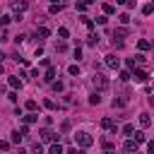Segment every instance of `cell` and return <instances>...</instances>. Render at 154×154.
<instances>
[{"label": "cell", "instance_id": "6da1fadb", "mask_svg": "<svg viewBox=\"0 0 154 154\" xmlns=\"http://www.w3.org/2000/svg\"><path fill=\"white\" fill-rule=\"evenodd\" d=\"M75 140H77V145H80L82 149H84V147H89V145L94 142V137H92L89 132H77V135H75Z\"/></svg>", "mask_w": 154, "mask_h": 154}, {"label": "cell", "instance_id": "7a4b0ae2", "mask_svg": "<svg viewBox=\"0 0 154 154\" xmlns=\"http://www.w3.org/2000/svg\"><path fill=\"white\" fill-rule=\"evenodd\" d=\"M92 82H94V87H99V89H106V87H108V80H106L104 75H94Z\"/></svg>", "mask_w": 154, "mask_h": 154}, {"label": "cell", "instance_id": "3957f363", "mask_svg": "<svg viewBox=\"0 0 154 154\" xmlns=\"http://www.w3.org/2000/svg\"><path fill=\"white\" fill-rule=\"evenodd\" d=\"M106 65H108V68H113V70H118V65H121V58H116L113 53H111V55H106Z\"/></svg>", "mask_w": 154, "mask_h": 154}, {"label": "cell", "instance_id": "277c9868", "mask_svg": "<svg viewBox=\"0 0 154 154\" xmlns=\"http://www.w3.org/2000/svg\"><path fill=\"white\" fill-rule=\"evenodd\" d=\"M101 128H106V130H113V135L118 132V128H116V123H113V118H104L101 121Z\"/></svg>", "mask_w": 154, "mask_h": 154}, {"label": "cell", "instance_id": "5b68a950", "mask_svg": "<svg viewBox=\"0 0 154 154\" xmlns=\"http://www.w3.org/2000/svg\"><path fill=\"white\" fill-rule=\"evenodd\" d=\"M41 140H44V142H53V140H55V135H53L48 128H44V130H41Z\"/></svg>", "mask_w": 154, "mask_h": 154}, {"label": "cell", "instance_id": "8992f818", "mask_svg": "<svg viewBox=\"0 0 154 154\" xmlns=\"http://www.w3.org/2000/svg\"><path fill=\"white\" fill-rule=\"evenodd\" d=\"M128 154H137V142H132V140H128L125 142V147H123Z\"/></svg>", "mask_w": 154, "mask_h": 154}, {"label": "cell", "instance_id": "52a82bcc", "mask_svg": "<svg viewBox=\"0 0 154 154\" xmlns=\"http://www.w3.org/2000/svg\"><path fill=\"white\" fill-rule=\"evenodd\" d=\"M147 80V70H137L135 68V82H145Z\"/></svg>", "mask_w": 154, "mask_h": 154}, {"label": "cell", "instance_id": "ba28073f", "mask_svg": "<svg viewBox=\"0 0 154 154\" xmlns=\"http://www.w3.org/2000/svg\"><path fill=\"white\" fill-rule=\"evenodd\" d=\"M113 106H116V108L128 106V96H118V99H113Z\"/></svg>", "mask_w": 154, "mask_h": 154}, {"label": "cell", "instance_id": "9c48e42d", "mask_svg": "<svg viewBox=\"0 0 154 154\" xmlns=\"http://www.w3.org/2000/svg\"><path fill=\"white\" fill-rule=\"evenodd\" d=\"M36 121H38V116H36V113H31V111L24 116V123H27V125H31V123H36Z\"/></svg>", "mask_w": 154, "mask_h": 154}, {"label": "cell", "instance_id": "30bf717a", "mask_svg": "<svg viewBox=\"0 0 154 154\" xmlns=\"http://www.w3.org/2000/svg\"><path fill=\"white\" fill-rule=\"evenodd\" d=\"M140 125H142V128H147V125H152V118H149V116H147V113H140Z\"/></svg>", "mask_w": 154, "mask_h": 154}, {"label": "cell", "instance_id": "8fae6325", "mask_svg": "<svg viewBox=\"0 0 154 154\" xmlns=\"http://www.w3.org/2000/svg\"><path fill=\"white\" fill-rule=\"evenodd\" d=\"M89 104H94V106H96V104H101V94H99V92H94V94L89 96Z\"/></svg>", "mask_w": 154, "mask_h": 154}, {"label": "cell", "instance_id": "7c38bea8", "mask_svg": "<svg viewBox=\"0 0 154 154\" xmlns=\"http://www.w3.org/2000/svg\"><path fill=\"white\" fill-rule=\"evenodd\" d=\"M135 142H137V145H140V142H147V135H145L142 130H137V132H135Z\"/></svg>", "mask_w": 154, "mask_h": 154}, {"label": "cell", "instance_id": "4fadbf2b", "mask_svg": "<svg viewBox=\"0 0 154 154\" xmlns=\"http://www.w3.org/2000/svg\"><path fill=\"white\" fill-rule=\"evenodd\" d=\"M10 87L12 89H19V87H22V80H19V77H10Z\"/></svg>", "mask_w": 154, "mask_h": 154}, {"label": "cell", "instance_id": "5bb4252c", "mask_svg": "<svg viewBox=\"0 0 154 154\" xmlns=\"http://www.w3.org/2000/svg\"><path fill=\"white\" fill-rule=\"evenodd\" d=\"M38 36H41V38H48V36H51V29H48V27H38Z\"/></svg>", "mask_w": 154, "mask_h": 154}, {"label": "cell", "instance_id": "9a60e30c", "mask_svg": "<svg viewBox=\"0 0 154 154\" xmlns=\"http://www.w3.org/2000/svg\"><path fill=\"white\" fill-rule=\"evenodd\" d=\"M87 44H89V46H96V44H99V34H89Z\"/></svg>", "mask_w": 154, "mask_h": 154}, {"label": "cell", "instance_id": "2e32d148", "mask_svg": "<svg viewBox=\"0 0 154 154\" xmlns=\"http://www.w3.org/2000/svg\"><path fill=\"white\" fill-rule=\"evenodd\" d=\"M53 77H55V68H48V72H46L44 80H46V82H53Z\"/></svg>", "mask_w": 154, "mask_h": 154}, {"label": "cell", "instance_id": "e0dca14e", "mask_svg": "<svg viewBox=\"0 0 154 154\" xmlns=\"http://www.w3.org/2000/svg\"><path fill=\"white\" fill-rule=\"evenodd\" d=\"M51 154H63V147L58 145V142H53V145H51Z\"/></svg>", "mask_w": 154, "mask_h": 154}, {"label": "cell", "instance_id": "ac0fdd59", "mask_svg": "<svg viewBox=\"0 0 154 154\" xmlns=\"http://www.w3.org/2000/svg\"><path fill=\"white\" fill-rule=\"evenodd\" d=\"M118 22H121V24H130V15H128V12H123V15L118 17Z\"/></svg>", "mask_w": 154, "mask_h": 154}, {"label": "cell", "instance_id": "d6986e66", "mask_svg": "<svg viewBox=\"0 0 154 154\" xmlns=\"http://www.w3.org/2000/svg\"><path fill=\"white\" fill-rule=\"evenodd\" d=\"M68 72H70L72 77H80V68H77V65H70V68H68Z\"/></svg>", "mask_w": 154, "mask_h": 154}, {"label": "cell", "instance_id": "ffe728a7", "mask_svg": "<svg viewBox=\"0 0 154 154\" xmlns=\"http://www.w3.org/2000/svg\"><path fill=\"white\" fill-rule=\"evenodd\" d=\"M24 106H27V111H31V113L36 111V101H34V99H29V101H27Z\"/></svg>", "mask_w": 154, "mask_h": 154}, {"label": "cell", "instance_id": "44dd1931", "mask_svg": "<svg viewBox=\"0 0 154 154\" xmlns=\"http://www.w3.org/2000/svg\"><path fill=\"white\" fill-rule=\"evenodd\" d=\"M58 36H60V38H68V36H70V31H68L65 27H60V29H58Z\"/></svg>", "mask_w": 154, "mask_h": 154}, {"label": "cell", "instance_id": "7402d4cb", "mask_svg": "<svg viewBox=\"0 0 154 154\" xmlns=\"http://www.w3.org/2000/svg\"><path fill=\"white\" fill-rule=\"evenodd\" d=\"M149 46H152V44H149V41H145V38H142V41H140V44H137V48H140V51H147V48H149Z\"/></svg>", "mask_w": 154, "mask_h": 154}, {"label": "cell", "instance_id": "603a6c76", "mask_svg": "<svg viewBox=\"0 0 154 154\" xmlns=\"http://www.w3.org/2000/svg\"><path fill=\"white\" fill-rule=\"evenodd\" d=\"M22 140H24V137H22V135H19V132H12V142H15V145H19Z\"/></svg>", "mask_w": 154, "mask_h": 154}, {"label": "cell", "instance_id": "cb8c5ba5", "mask_svg": "<svg viewBox=\"0 0 154 154\" xmlns=\"http://www.w3.org/2000/svg\"><path fill=\"white\" fill-rule=\"evenodd\" d=\"M60 10H63V5L58 3V5H51V10H48V12H51V15H55V12H60Z\"/></svg>", "mask_w": 154, "mask_h": 154}, {"label": "cell", "instance_id": "d4e9b609", "mask_svg": "<svg viewBox=\"0 0 154 154\" xmlns=\"http://www.w3.org/2000/svg\"><path fill=\"white\" fill-rule=\"evenodd\" d=\"M63 89H65L63 82H53V92H63Z\"/></svg>", "mask_w": 154, "mask_h": 154}, {"label": "cell", "instance_id": "484cf974", "mask_svg": "<svg viewBox=\"0 0 154 154\" xmlns=\"http://www.w3.org/2000/svg\"><path fill=\"white\" fill-rule=\"evenodd\" d=\"M31 152H34V154H44V147H41V145H38V142H36V145L31 147Z\"/></svg>", "mask_w": 154, "mask_h": 154}, {"label": "cell", "instance_id": "4316f807", "mask_svg": "<svg viewBox=\"0 0 154 154\" xmlns=\"http://www.w3.org/2000/svg\"><path fill=\"white\" fill-rule=\"evenodd\" d=\"M10 22H12V17H7V15L0 17V24H3V27H5V24H10Z\"/></svg>", "mask_w": 154, "mask_h": 154}, {"label": "cell", "instance_id": "83f0119b", "mask_svg": "<svg viewBox=\"0 0 154 154\" xmlns=\"http://www.w3.org/2000/svg\"><path fill=\"white\" fill-rule=\"evenodd\" d=\"M104 12H106V15H113V12H116V7H113V5H108V3H106V5H104Z\"/></svg>", "mask_w": 154, "mask_h": 154}, {"label": "cell", "instance_id": "f1b7e54d", "mask_svg": "<svg viewBox=\"0 0 154 154\" xmlns=\"http://www.w3.org/2000/svg\"><path fill=\"white\" fill-rule=\"evenodd\" d=\"M152 10H154V5L149 3V5H145V7H142V15H152Z\"/></svg>", "mask_w": 154, "mask_h": 154}, {"label": "cell", "instance_id": "f546056e", "mask_svg": "<svg viewBox=\"0 0 154 154\" xmlns=\"http://www.w3.org/2000/svg\"><path fill=\"white\" fill-rule=\"evenodd\" d=\"M123 132H125V135H132V132H135V125H123Z\"/></svg>", "mask_w": 154, "mask_h": 154}, {"label": "cell", "instance_id": "4dcf8cb0", "mask_svg": "<svg viewBox=\"0 0 154 154\" xmlns=\"http://www.w3.org/2000/svg\"><path fill=\"white\" fill-rule=\"evenodd\" d=\"M128 80H130V72L123 70V72H121V82H128Z\"/></svg>", "mask_w": 154, "mask_h": 154}, {"label": "cell", "instance_id": "1f68e13d", "mask_svg": "<svg viewBox=\"0 0 154 154\" xmlns=\"http://www.w3.org/2000/svg\"><path fill=\"white\" fill-rule=\"evenodd\" d=\"M68 154H84V149H75V147H70Z\"/></svg>", "mask_w": 154, "mask_h": 154}, {"label": "cell", "instance_id": "d6a6232c", "mask_svg": "<svg viewBox=\"0 0 154 154\" xmlns=\"http://www.w3.org/2000/svg\"><path fill=\"white\" fill-rule=\"evenodd\" d=\"M44 106H46V108H51V111H53V108H55V104H53V101H51V99H46V101H44Z\"/></svg>", "mask_w": 154, "mask_h": 154}, {"label": "cell", "instance_id": "836d02e7", "mask_svg": "<svg viewBox=\"0 0 154 154\" xmlns=\"http://www.w3.org/2000/svg\"><path fill=\"white\" fill-rule=\"evenodd\" d=\"M135 65H137V63H135V58H128V68H130V70H135Z\"/></svg>", "mask_w": 154, "mask_h": 154}, {"label": "cell", "instance_id": "e575fe53", "mask_svg": "<svg viewBox=\"0 0 154 154\" xmlns=\"http://www.w3.org/2000/svg\"><path fill=\"white\" fill-rule=\"evenodd\" d=\"M7 147H10V142H5V140H0V149H3V152H5Z\"/></svg>", "mask_w": 154, "mask_h": 154}, {"label": "cell", "instance_id": "d590c367", "mask_svg": "<svg viewBox=\"0 0 154 154\" xmlns=\"http://www.w3.org/2000/svg\"><path fill=\"white\" fill-rule=\"evenodd\" d=\"M147 149H149L152 154H154V140H149V142H147Z\"/></svg>", "mask_w": 154, "mask_h": 154}, {"label": "cell", "instance_id": "8d00e7d4", "mask_svg": "<svg viewBox=\"0 0 154 154\" xmlns=\"http://www.w3.org/2000/svg\"><path fill=\"white\" fill-rule=\"evenodd\" d=\"M116 3H118V5H128V0H116Z\"/></svg>", "mask_w": 154, "mask_h": 154}, {"label": "cell", "instance_id": "74e56055", "mask_svg": "<svg viewBox=\"0 0 154 154\" xmlns=\"http://www.w3.org/2000/svg\"><path fill=\"white\" fill-rule=\"evenodd\" d=\"M82 3H84V5H92V3H94V0H82Z\"/></svg>", "mask_w": 154, "mask_h": 154}, {"label": "cell", "instance_id": "f35d334b", "mask_svg": "<svg viewBox=\"0 0 154 154\" xmlns=\"http://www.w3.org/2000/svg\"><path fill=\"white\" fill-rule=\"evenodd\" d=\"M104 154H116V152H113V149H108V152H104Z\"/></svg>", "mask_w": 154, "mask_h": 154}, {"label": "cell", "instance_id": "ab89813d", "mask_svg": "<svg viewBox=\"0 0 154 154\" xmlns=\"http://www.w3.org/2000/svg\"><path fill=\"white\" fill-rule=\"evenodd\" d=\"M53 5H58V0H53Z\"/></svg>", "mask_w": 154, "mask_h": 154}, {"label": "cell", "instance_id": "60d3db41", "mask_svg": "<svg viewBox=\"0 0 154 154\" xmlns=\"http://www.w3.org/2000/svg\"><path fill=\"white\" fill-rule=\"evenodd\" d=\"M152 104H154V96H152Z\"/></svg>", "mask_w": 154, "mask_h": 154}, {"label": "cell", "instance_id": "b9f144b4", "mask_svg": "<svg viewBox=\"0 0 154 154\" xmlns=\"http://www.w3.org/2000/svg\"><path fill=\"white\" fill-rule=\"evenodd\" d=\"M152 5H154V0H152Z\"/></svg>", "mask_w": 154, "mask_h": 154}]
</instances>
